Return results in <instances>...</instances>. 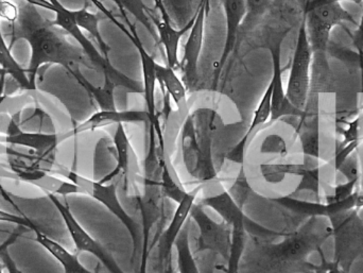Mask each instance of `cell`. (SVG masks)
Returning a JSON list of instances; mask_svg holds the SVG:
<instances>
[{
  "label": "cell",
  "instance_id": "obj_1",
  "mask_svg": "<svg viewBox=\"0 0 363 273\" xmlns=\"http://www.w3.org/2000/svg\"><path fill=\"white\" fill-rule=\"evenodd\" d=\"M322 217H311L302 227L285 233L281 242L254 236L245 240L237 273H313L309 257L319 252L332 227Z\"/></svg>",
  "mask_w": 363,
  "mask_h": 273
},
{
  "label": "cell",
  "instance_id": "obj_2",
  "mask_svg": "<svg viewBox=\"0 0 363 273\" xmlns=\"http://www.w3.org/2000/svg\"><path fill=\"white\" fill-rule=\"evenodd\" d=\"M68 34L55 21L46 18L34 4L18 6V16L12 23H6V38L10 46L19 40H26L32 49L31 61L27 74L35 87L36 78L43 79L46 66H63L68 74L74 76L81 72L79 66L94 68L81 47L67 40Z\"/></svg>",
  "mask_w": 363,
  "mask_h": 273
},
{
  "label": "cell",
  "instance_id": "obj_3",
  "mask_svg": "<svg viewBox=\"0 0 363 273\" xmlns=\"http://www.w3.org/2000/svg\"><path fill=\"white\" fill-rule=\"evenodd\" d=\"M148 151L144 161V172L140 184L133 191L142 221V245L140 267L136 273H148V263L153 247L162 233L165 221V199L160 179V138L161 126L148 123Z\"/></svg>",
  "mask_w": 363,
  "mask_h": 273
},
{
  "label": "cell",
  "instance_id": "obj_4",
  "mask_svg": "<svg viewBox=\"0 0 363 273\" xmlns=\"http://www.w3.org/2000/svg\"><path fill=\"white\" fill-rule=\"evenodd\" d=\"M25 1L34 4V6H45V8L53 11L55 13V23L61 29H63L68 35L72 36L74 40H77L86 57H89L91 66L97 68L104 74V80L112 81L116 85V87H123V89H127L131 93L144 94L143 84L116 69L111 63L110 59H106L102 55L101 51L96 48L95 45L83 33L81 28L77 25L72 10L64 8L57 0H25Z\"/></svg>",
  "mask_w": 363,
  "mask_h": 273
},
{
  "label": "cell",
  "instance_id": "obj_5",
  "mask_svg": "<svg viewBox=\"0 0 363 273\" xmlns=\"http://www.w3.org/2000/svg\"><path fill=\"white\" fill-rule=\"evenodd\" d=\"M335 242L334 263L342 273H350L363 257V221L358 210H352L328 221Z\"/></svg>",
  "mask_w": 363,
  "mask_h": 273
},
{
  "label": "cell",
  "instance_id": "obj_6",
  "mask_svg": "<svg viewBox=\"0 0 363 273\" xmlns=\"http://www.w3.org/2000/svg\"><path fill=\"white\" fill-rule=\"evenodd\" d=\"M61 172L66 178L69 179L70 182L76 184L81 189L82 194H86L97 200L125 225L131 236L132 243H133V259L135 260V257L140 253L142 232H140V225L128 214L127 211L121 204L118 194H117L118 183L89 180V179L79 176L76 172H69V170H62Z\"/></svg>",
  "mask_w": 363,
  "mask_h": 273
},
{
  "label": "cell",
  "instance_id": "obj_7",
  "mask_svg": "<svg viewBox=\"0 0 363 273\" xmlns=\"http://www.w3.org/2000/svg\"><path fill=\"white\" fill-rule=\"evenodd\" d=\"M303 18L306 23L313 52L328 51L330 44V33L337 26H345V23L357 25L353 15L345 10L340 2L307 6L303 10Z\"/></svg>",
  "mask_w": 363,
  "mask_h": 273
},
{
  "label": "cell",
  "instance_id": "obj_8",
  "mask_svg": "<svg viewBox=\"0 0 363 273\" xmlns=\"http://www.w3.org/2000/svg\"><path fill=\"white\" fill-rule=\"evenodd\" d=\"M313 55V49L307 34L306 23L303 18L298 30V40H296L287 89H286L288 99L301 111L305 110L308 101Z\"/></svg>",
  "mask_w": 363,
  "mask_h": 273
},
{
  "label": "cell",
  "instance_id": "obj_9",
  "mask_svg": "<svg viewBox=\"0 0 363 273\" xmlns=\"http://www.w3.org/2000/svg\"><path fill=\"white\" fill-rule=\"evenodd\" d=\"M190 217L198 225L199 238L194 253H203L221 260L228 266L233 247L232 229L225 223H219L205 213L202 204L192 206Z\"/></svg>",
  "mask_w": 363,
  "mask_h": 273
},
{
  "label": "cell",
  "instance_id": "obj_10",
  "mask_svg": "<svg viewBox=\"0 0 363 273\" xmlns=\"http://www.w3.org/2000/svg\"><path fill=\"white\" fill-rule=\"evenodd\" d=\"M201 191H202V186L198 184L196 189L187 191L185 197L181 200L180 204H178V208H177L169 225L160 234L152 249V252H155L153 272L165 273L167 270L172 269L174 247L176 246L177 240L183 230L188 217H190L192 206L196 204V197Z\"/></svg>",
  "mask_w": 363,
  "mask_h": 273
},
{
  "label": "cell",
  "instance_id": "obj_11",
  "mask_svg": "<svg viewBox=\"0 0 363 273\" xmlns=\"http://www.w3.org/2000/svg\"><path fill=\"white\" fill-rule=\"evenodd\" d=\"M291 28L279 30L269 38L267 48L269 49L272 57V79L270 84L272 87L271 94V117L269 126L277 123L284 117H296L301 118L304 115V111L298 110L288 99L286 91L284 89L283 69H281V45Z\"/></svg>",
  "mask_w": 363,
  "mask_h": 273
},
{
  "label": "cell",
  "instance_id": "obj_12",
  "mask_svg": "<svg viewBox=\"0 0 363 273\" xmlns=\"http://www.w3.org/2000/svg\"><path fill=\"white\" fill-rule=\"evenodd\" d=\"M116 167L111 174L104 177L101 182H117L123 186L125 195L133 193L142 179L138 155L130 143L127 132L123 123L117 125L116 132L113 138Z\"/></svg>",
  "mask_w": 363,
  "mask_h": 273
},
{
  "label": "cell",
  "instance_id": "obj_13",
  "mask_svg": "<svg viewBox=\"0 0 363 273\" xmlns=\"http://www.w3.org/2000/svg\"><path fill=\"white\" fill-rule=\"evenodd\" d=\"M211 0H200L189 35L184 47L183 60L180 63L183 72V82L187 91H194L198 84L199 61L204 42L205 23L208 16Z\"/></svg>",
  "mask_w": 363,
  "mask_h": 273
},
{
  "label": "cell",
  "instance_id": "obj_14",
  "mask_svg": "<svg viewBox=\"0 0 363 273\" xmlns=\"http://www.w3.org/2000/svg\"><path fill=\"white\" fill-rule=\"evenodd\" d=\"M121 31H123V33L131 40L140 55V62H142L143 87H144L146 111L149 115V121H157V119H160V115L157 111V104H155V87H157L155 68H157V62L145 48L133 23L130 26L125 25Z\"/></svg>",
  "mask_w": 363,
  "mask_h": 273
},
{
  "label": "cell",
  "instance_id": "obj_15",
  "mask_svg": "<svg viewBox=\"0 0 363 273\" xmlns=\"http://www.w3.org/2000/svg\"><path fill=\"white\" fill-rule=\"evenodd\" d=\"M221 1L225 13L226 35L223 49L220 55L218 69L213 77V87H217L222 70L228 62V57L236 46L239 29L247 14V0H221Z\"/></svg>",
  "mask_w": 363,
  "mask_h": 273
},
{
  "label": "cell",
  "instance_id": "obj_16",
  "mask_svg": "<svg viewBox=\"0 0 363 273\" xmlns=\"http://www.w3.org/2000/svg\"><path fill=\"white\" fill-rule=\"evenodd\" d=\"M149 115L147 111L134 110H99L91 117L79 123L72 131L64 134L66 138L79 135L84 132L95 131L108 126L121 125V123H148Z\"/></svg>",
  "mask_w": 363,
  "mask_h": 273
},
{
  "label": "cell",
  "instance_id": "obj_17",
  "mask_svg": "<svg viewBox=\"0 0 363 273\" xmlns=\"http://www.w3.org/2000/svg\"><path fill=\"white\" fill-rule=\"evenodd\" d=\"M60 210H61L63 218L65 219L66 225H67L68 231H69L70 236L74 240L76 244L77 249L79 251H84V252L91 253L94 257H97L102 265L108 269L110 273H125L119 267L118 264L115 261L114 257L99 244L96 242L80 225L78 221L74 218L72 213L64 208L61 204H57Z\"/></svg>",
  "mask_w": 363,
  "mask_h": 273
},
{
  "label": "cell",
  "instance_id": "obj_18",
  "mask_svg": "<svg viewBox=\"0 0 363 273\" xmlns=\"http://www.w3.org/2000/svg\"><path fill=\"white\" fill-rule=\"evenodd\" d=\"M271 94H272V87L269 83L268 87H267L266 91L262 95L257 108L254 111L249 129L247 130L243 138L237 143L236 146L228 152V159L230 161L243 166L247 147L251 145L252 140L257 135L258 132L268 127L269 121H270L271 117Z\"/></svg>",
  "mask_w": 363,
  "mask_h": 273
},
{
  "label": "cell",
  "instance_id": "obj_19",
  "mask_svg": "<svg viewBox=\"0 0 363 273\" xmlns=\"http://www.w3.org/2000/svg\"><path fill=\"white\" fill-rule=\"evenodd\" d=\"M160 15H161L160 18H157V17L153 18V26L157 30V38H159L160 43L163 45L164 50H165L166 61H167L166 65L170 66L176 70L180 68L179 46H180L181 38L187 32H189L194 17L191 21H189L183 28H176L172 23L168 13Z\"/></svg>",
  "mask_w": 363,
  "mask_h": 273
},
{
  "label": "cell",
  "instance_id": "obj_20",
  "mask_svg": "<svg viewBox=\"0 0 363 273\" xmlns=\"http://www.w3.org/2000/svg\"><path fill=\"white\" fill-rule=\"evenodd\" d=\"M201 204L215 210L222 217L223 223L232 229L233 233L247 234V228H245L247 225H245L242 208L237 206L232 196L225 189H222L221 191L206 196L203 198Z\"/></svg>",
  "mask_w": 363,
  "mask_h": 273
},
{
  "label": "cell",
  "instance_id": "obj_21",
  "mask_svg": "<svg viewBox=\"0 0 363 273\" xmlns=\"http://www.w3.org/2000/svg\"><path fill=\"white\" fill-rule=\"evenodd\" d=\"M160 138V179H161L162 191L166 199H172V201L180 204L181 200L187 194V189L181 182L179 174L172 167L166 149V140L163 130L157 131Z\"/></svg>",
  "mask_w": 363,
  "mask_h": 273
},
{
  "label": "cell",
  "instance_id": "obj_22",
  "mask_svg": "<svg viewBox=\"0 0 363 273\" xmlns=\"http://www.w3.org/2000/svg\"><path fill=\"white\" fill-rule=\"evenodd\" d=\"M157 81L161 84L164 93L174 102L179 111H184L187 106V87L179 78L176 70L168 65L157 64Z\"/></svg>",
  "mask_w": 363,
  "mask_h": 273
},
{
  "label": "cell",
  "instance_id": "obj_23",
  "mask_svg": "<svg viewBox=\"0 0 363 273\" xmlns=\"http://www.w3.org/2000/svg\"><path fill=\"white\" fill-rule=\"evenodd\" d=\"M0 68L6 72V77H10L15 83L17 89L21 91H33L35 87L31 84L28 78L27 72L21 69L11 55L10 49L6 44V38L0 28Z\"/></svg>",
  "mask_w": 363,
  "mask_h": 273
},
{
  "label": "cell",
  "instance_id": "obj_24",
  "mask_svg": "<svg viewBox=\"0 0 363 273\" xmlns=\"http://www.w3.org/2000/svg\"><path fill=\"white\" fill-rule=\"evenodd\" d=\"M72 15H74V21H76L77 25L84 29L85 31L89 32L94 40L99 47V50L101 51L102 55L108 59V52H110V46L106 44V40L102 38L101 32L99 29V21L100 17L97 14H94L91 11L89 10V4H85L80 10L72 11Z\"/></svg>",
  "mask_w": 363,
  "mask_h": 273
},
{
  "label": "cell",
  "instance_id": "obj_25",
  "mask_svg": "<svg viewBox=\"0 0 363 273\" xmlns=\"http://www.w3.org/2000/svg\"><path fill=\"white\" fill-rule=\"evenodd\" d=\"M74 78L97 102L100 110H116L114 98V89H116V85L112 81L104 80V87H97L91 84L81 72L77 74Z\"/></svg>",
  "mask_w": 363,
  "mask_h": 273
},
{
  "label": "cell",
  "instance_id": "obj_26",
  "mask_svg": "<svg viewBox=\"0 0 363 273\" xmlns=\"http://www.w3.org/2000/svg\"><path fill=\"white\" fill-rule=\"evenodd\" d=\"M115 2L121 10L123 17H127V12L131 13L147 30L155 40L157 38V30L153 26V18L155 15L147 8L143 0H111Z\"/></svg>",
  "mask_w": 363,
  "mask_h": 273
},
{
  "label": "cell",
  "instance_id": "obj_27",
  "mask_svg": "<svg viewBox=\"0 0 363 273\" xmlns=\"http://www.w3.org/2000/svg\"><path fill=\"white\" fill-rule=\"evenodd\" d=\"M200 0H164L166 10L176 28H183L196 15Z\"/></svg>",
  "mask_w": 363,
  "mask_h": 273
},
{
  "label": "cell",
  "instance_id": "obj_28",
  "mask_svg": "<svg viewBox=\"0 0 363 273\" xmlns=\"http://www.w3.org/2000/svg\"><path fill=\"white\" fill-rule=\"evenodd\" d=\"M174 247L178 253L179 273H200L190 247L189 233L187 229L182 230Z\"/></svg>",
  "mask_w": 363,
  "mask_h": 273
},
{
  "label": "cell",
  "instance_id": "obj_29",
  "mask_svg": "<svg viewBox=\"0 0 363 273\" xmlns=\"http://www.w3.org/2000/svg\"><path fill=\"white\" fill-rule=\"evenodd\" d=\"M328 52L332 57H336L337 60L342 62L347 67L363 72V55H360L356 51L342 48L337 44H333L332 42L328 46Z\"/></svg>",
  "mask_w": 363,
  "mask_h": 273
},
{
  "label": "cell",
  "instance_id": "obj_30",
  "mask_svg": "<svg viewBox=\"0 0 363 273\" xmlns=\"http://www.w3.org/2000/svg\"><path fill=\"white\" fill-rule=\"evenodd\" d=\"M247 14L251 19L259 18L269 12L273 0H247Z\"/></svg>",
  "mask_w": 363,
  "mask_h": 273
},
{
  "label": "cell",
  "instance_id": "obj_31",
  "mask_svg": "<svg viewBox=\"0 0 363 273\" xmlns=\"http://www.w3.org/2000/svg\"><path fill=\"white\" fill-rule=\"evenodd\" d=\"M18 16V6L8 0L0 1V18L6 23H12Z\"/></svg>",
  "mask_w": 363,
  "mask_h": 273
},
{
  "label": "cell",
  "instance_id": "obj_32",
  "mask_svg": "<svg viewBox=\"0 0 363 273\" xmlns=\"http://www.w3.org/2000/svg\"><path fill=\"white\" fill-rule=\"evenodd\" d=\"M318 253H319L320 257H321V264L315 266V269H313V273H342L334 262H330H330L325 259L322 249Z\"/></svg>",
  "mask_w": 363,
  "mask_h": 273
},
{
  "label": "cell",
  "instance_id": "obj_33",
  "mask_svg": "<svg viewBox=\"0 0 363 273\" xmlns=\"http://www.w3.org/2000/svg\"><path fill=\"white\" fill-rule=\"evenodd\" d=\"M353 46L356 49V52L363 55V13L362 21L358 23L357 29L353 35Z\"/></svg>",
  "mask_w": 363,
  "mask_h": 273
},
{
  "label": "cell",
  "instance_id": "obj_34",
  "mask_svg": "<svg viewBox=\"0 0 363 273\" xmlns=\"http://www.w3.org/2000/svg\"><path fill=\"white\" fill-rule=\"evenodd\" d=\"M342 1H352L355 2V4H362L363 0H311V1H309L308 4H306V6L303 8V10H304L305 8H307V6H318V4H330V2H342Z\"/></svg>",
  "mask_w": 363,
  "mask_h": 273
},
{
  "label": "cell",
  "instance_id": "obj_35",
  "mask_svg": "<svg viewBox=\"0 0 363 273\" xmlns=\"http://www.w3.org/2000/svg\"><path fill=\"white\" fill-rule=\"evenodd\" d=\"M155 8L159 12L166 10L165 4H164V0H155ZM167 11V10H166Z\"/></svg>",
  "mask_w": 363,
  "mask_h": 273
},
{
  "label": "cell",
  "instance_id": "obj_36",
  "mask_svg": "<svg viewBox=\"0 0 363 273\" xmlns=\"http://www.w3.org/2000/svg\"><path fill=\"white\" fill-rule=\"evenodd\" d=\"M1 74H6V72H4V70L0 68V76H1Z\"/></svg>",
  "mask_w": 363,
  "mask_h": 273
},
{
  "label": "cell",
  "instance_id": "obj_37",
  "mask_svg": "<svg viewBox=\"0 0 363 273\" xmlns=\"http://www.w3.org/2000/svg\"><path fill=\"white\" fill-rule=\"evenodd\" d=\"M165 273H174V269H172H172L167 270V272H166Z\"/></svg>",
  "mask_w": 363,
  "mask_h": 273
},
{
  "label": "cell",
  "instance_id": "obj_38",
  "mask_svg": "<svg viewBox=\"0 0 363 273\" xmlns=\"http://www.w3.org/2000/svg\"><path fill=\"white\" fill-rule=\"evenodd\" d=\"M226 273H233V272H226Z\"/></svg>",
  "mask_w": 363,
  "mask_h": 273
},
{
  "label": "cell",
  "instance_id": "obj_39",
  "mask_svg": "<svg viewBox=\"0 0 363 273\" xmlns=\"http://www.w3.org/2000/svg\"><path fill=\"white\" fill-rule=\"evenodd\" d=\"M0 1H2V0H0Z\"/></svg>",
  "mask_w": 363,
  "mask_h": 273
}]
</instances>
